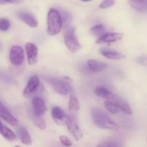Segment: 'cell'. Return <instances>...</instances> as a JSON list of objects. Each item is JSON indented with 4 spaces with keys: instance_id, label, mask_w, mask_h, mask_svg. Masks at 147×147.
I'll use <instances>...</instances> for the list:
<instances>
[{
    "instance_id": "2e32d148",
    "label": "cell",
    "mask_w": 147,
    "mask_h": 147,
    "mask_svg": "<svg viewBox=\"0 0 147 147\" xmlns=\"http://www.w3.org/2000/svg\"><path fill=\"white\" fill-rule=\"evenodd\" d=\"M17 135L24 144L30 145L32 144V139L30 133L24 126H20L17 129Z\"/></svg>"
},
{
    "instance_id": "8992f818",
    "label": "cell",
    "mask_w": 147,
    "mask_h": 147,
    "mask_svg": "<svg viewBox=\"0 0 147 147\" xmlns=\"http://www.w3.org/2000/svg\"><path fill=\"white\" fill-rule=\"evenodd\" d=\"M10 62L14 65H21L24 61V53L22 47L14 45L11 47L9 52Z\"/></svg>"
},
{
    "instance_id": "f546056e",
    "label": "cell",
    "mask_w": 147,
    "mask_h": 147,
    "mask_svg": "<svg viewBox=\"0 0 147 147\" xmlns=\"http://www.w3.org/2000/svg\"><path fill=\"white\" fill-rule=\"evenodd\" d=\"M136 62L142 65L147 66V55L139 56L136 59Z\"/></svg>"
},
{
    "instance_id": "83f0119b",
    "label": "cell",
    "mask_w": 147,
    "mask_h": 147,
    "mask_svg": "<svg viewBox=\"0 0 147 147\" xmlns=\"http://www.w3.org/2000/svg\"><path fill=\"white\" fill-rule=\"evenodd\" d=\"M60 143H61L63 145H64L65 146L70 147L73 145V142H71V140L65 136H60Z\"/></svg>"
},
{
    "instance_id": "9c48e42d",
    "label": "cell",
    "mask_w": 147,
    "mask_h": 147,
    "mask_svg": "<svg viewBox=\"0 0 147 147\" xmlns=\"http://www.w3.org/2000/svg\"><path fill=\"white\" fill-rule=\"evenodd\" d=\"M109 100H112V101L114 102L118 106H119V109L121 110L123 113H125L127 115H132L133 114V111H132L131 108L129 106V103L127 102H126L125 100H123L119 96H116V95L113 94V93H111L110 98H109Z\"/></svg>"
},
{
    "instance_id": "5bb4252c",
    "label": "cell",
    "mask_w": 147,
    "mask_h": 147,
    "mask_svg": "<svg viewBox=\"0 0 147 147\" xmlns=\"http://www.w3.org/2000/svg\"><path fill=\"white\" fill-rule=\"evenodd\" d=\"M17 16L22 21L24 22L25 24H27L30 27H36L38 25V22H37V19L30 13L23 12L22 11V12L18 13Z\"/></svg>"
},
{
    "instance_id": "30bf717a",
    "label": "cell",
    "mask_w": 147,
    "mask_h": 147,
    "mask_svg": "<svg viewBox=\"0 0 147 147\" xmlns=\"http://www.w3.org/2000/svg\"><path fill=\"white\" fill-rule=\"evenodd\" d=\"M0 117L12 126H17L18 125L17 119L10 113L9 111L1 103V100H0Z\"/></svg>"
},
{
    "instance_id": "52a82bcc",
    "label": "cell",
    "mask_w": 147,
    "mask_h": 147,
    "mask_svg": "<svg viewBox=\"0 0 147 147\" xmlns=\"http://www.w3.org/2000/svg\"><path fill=\"white\" fill-rule=\"evenodd\" d=\"M123 37V34L122 33L119 32H109L106 33L101 36L100 37L98 38L96 40V43L97 44H108L109 45L111 42H114L119 41L121 40Z\"/></svg>"
},
{
    "instance_id": "4dcf8cb0",
    "label": "cell",
    "mask_w": 147,
    "mask_h": 147,
    "mask_svg": "<svg viewBox=\"0 0 147 147\" xmlns=\"http://www.w3.org/2000/svg\"><path fill=\"white\" fill-rule=\"evenodd\" d=\"M1 2H7V3H11V4H15V3L21 2L22 0H0Z\"/></svg>"
},
{
    "instance_id": "ba28073f",
    "label": "cell",
    "mask_w": 147,
    "mask_h": 147,
    "mask_svg": "<svg viewBox=\"0 0 147 147\" xmlns=\"http://www.w3.org/2000/svg\"><path fill=\"white\" fill-rule=\"evenodd\" d=\"M25 50L29 65H32L35 64L37 62V53H38L37 45L32 42L27 43L25 44Z\"/></svg>"
},
{
    "instance_id": "f1b7e54d",
    "label": "cell",
    "mask_w": 147,
    "mask_h": 147,
    "mask_svg": "<svg viewBox=\"0 0 147 147\" xmlns=\"http://www.w3.org/2000/svg\"><path fill=\"white\" fill-rule=\"evenodd\" d=\"M115 0H103L100 4V8L101 9H107L112 7L114 4Z\"/></svg>"
},
{
    "instance_id": "603a6c76",
    "label": "cell",
    "mask_w": 147,
    "mask_h": 147,
    "mask_svg": "<svg viewBox=\"0 0 147 147\" xmlns=\"http://www.w3.org/2000/svg\"><path fill=\"white\" fill-rule=\"evenodd\" d=\"M105 108L106 110L109 111L112 114H116L119 112L120 109H119V106L116 104L113 101L111 100H106L104 103Z\"/></svg>"
},
{
    "instance_id": "d4e9b609",
    "label": "cell",
    "mask_w": 147,
    "mask_h": 147,
    "mask_svg": "<svg viewBox=\"0 0 147 147\" xmlns=\"http://www.w3.org/2000/svg\"><path fill=\"white\" fill-rule=\"evenodd\" d=\"M69 111H78L80 109V103L77 98L74 96H71L69 100Z\"/></svg>"
},
{
    "instance_id": "d6a6232c",
    "label": "cell",
    "mask_w": 147,
    "mask_h": 147,
    "mask_svg": "<svg viewBox=\"0 0 147 147\" xmlns=\"http://www.w3.org/2000/svg\"><path fill=\"white\" fill-rule=\"evenodd\" d=\"M14 147H20V146H15Z\"/></svg>"
},
{
    "instance_id": "e0dca14e",
    "label": "cell",
    "mask_w": 147,
    "mask_h": 147,
    "mask_svg": "<svg viewBox=\"0 0 147 147\" xmlns=\"http://www.w3.org/2000/svg\"><path fill=\"white\" fill-rule=\"evenodd\" d=\"M100 54L104 56L105 57L111 60H122L126 57V56L122 53H119L116 51H113L110 50H106V49H101L100 50Z\"/></svg>"
},
{
    "instance_id": "5b68a950",
    "label": "cell",
    "mask_w": 147,
    "mask_h": 147,
    "mask_svg": "<svg viewBox=\"0 0 147 147\" xmlns=\"http://www.w3.org/2000/svg\"><path fill=\"white\" fill-rule=\"evenodd\" d=\"M65 124L69 132L71 134L76 141H79L83 137V133L80 128L79 127L76 115L73 113H69L68 115H67Z\"/></svg>"
},
{
    "instance_id": "ac0fdd59",
    "label": "cell",
    "mask_w": 147,
    "mask_h": 147,
    "mask_svg": "<svg viewBox=\"0 0 147 147\" xmlns=\"http://www.w3.org/2000/svg\"><path fill=\"white\" fill-rule=\"evenodd\" d=\"M129 4L139 12H144L147 10V0H129Z\"/></svg>"
},
{
    "instance_id": "d6986e66",
    "label": "cell",
    "mask_w": 147,
    "mask_h": 147,
    "mask_svg": "<svg viewBox=\"0 0 147 147\" xmlns=\"http://www.w3.org/2000/svg\"><path fill=\"white\" fill-rule=\"evenodd\" d=\"M30 116L32 121L34 123V124L39 128L40 129H45L46 128V123L45 119H43L42 116H40L34 113L32 111H30Z\"/></svg>"
},
{
    "instance_id": "277c9868",
    "label": "cell",
    "mask_w": 147,
    "mask_h": 147,
    "mask_svg": "<svg viewBox=\"0 0 147 147\" xmlns=\"http://www.w3.org/2000/svg\"><path fill=\"white\" fill-rule=\"evenodd\" d=\"M64 39L66 47L71 53H76L80 50L81 45L75 34V30L73 27L66 28L64 34Z\"/></svg>"
},
{
    "instance_id": "6da1fadb",
    "label": "cell",
    "mask_w": 147,
    "mask_h": 147,
    "mask_svg": "<svg viewBox=\"0 0 147 147\" xmlns=\"http://www.w3.org/2000/svg\"><path fill=\"white\" fill-rule=\"evenodd\" d=\"M93 122L98 127L106 130L118 131L119 126L113 122L112 119L103 111L98 109H93L91 111Z\"/></svg>"
},
{
    "instance_id": "ffe728a7",
    "label": "cell",
    "mask_w": 147,
    "mask_h": 147,
    "mask_svg": "<svg viewBox=\"0 0 147 147\" xmlns=\"http://www.w3.org/2000/svg\"><path fill=\"white\" fill-rule=\"evenodd\" d=\"M0 134H1L5 139H7V140L14 141L15 140L16 138H17L15 134H14L9 128H8L7 126L3 124V123H1V121H0Z\"/></svg>"
},
{
    "instance_id": "3957f363",
    "label": "cell",
    "mask_w": 147,
    "mask_h": 147,
    "mask_svg": "<svg viewBox=\"0 0 147 147\" xmlns=\"http://www.w3.org/2000/svg\"><path fill=\"white\" fill-rule=\"evenodd\" d=\"M46 81L51 86L53 90L62 96H67L73 92V88L67 80L55 78H46Z\"/></svg>"
},
{
    "instance_id": "7a4b0ae2",
    "label": "cell",
    "mask_w": 147,
    "mask_h": 147,
    "mask_svg": "<svg viewBox=\"0 0 147 147\" xmlns=\"http://www.w3.org/2000/svg\"><path fill=\"white\" fill-rule=\"evenodd\" d=\"M47 33L52 36L59 34L63 28V20L60 12L55 9H51L47 14Z\"/></svg>"
},
{
    "instance_id": "7402d4cb",
    "label": "cell",
    "mask_w": 147,
    "mask_h": 147,
    "mask_svg": "<svg viewBox=\"0 0 147 147\" xmlns=\"http://www.w3.org/2000/svg\"><path fill=\"white\" fill-rule=\"evenodd\" d=\"M123 143L121 140H109L98 144L97 147H123Z\"/></svg>"
},
{
    "instance_id": "8fae6325",
    "label": "cell",
    "mask_w": 147,
    "mask_h": 147,
    "mask_svg": "<svg viewBox=\"0 0 147 147\" xmlns=\"http://www.w3.org/2000/svg\"><path fill=\"white\" fill-rule=\"evenodd\" d=\"M39 85H40V79L37 76H34L30 78L25 88H24V92H23V95H24V97H30L37 90Z\"/></svg>"
},
{
    "instance_id": "cb8c5ba5",
    "label": "cell",
    "mask_w": 147,
    "mask_h": 147,
    "mask_svg": "<svg viewBox=\"0 0 147 147\" xmlns=\"http://www.w3.org/2000/svg\"><path fill=\"white\" fill-rule=\"evenodd\" d=\"M90 32L96 37H100L103 34H106V30L104 28V26L103 24H97V25L93 26L90 28Z\"/></svg>"
},
{
    "instance_id": "484cf974",
    "label": "cell",
    "mask_w": 147,
    "mask_h": 147,
    "mask_svg": "<svg viewBox=\"0 0 147 147\" xmlns=\"http://www.w3.org/2000/svg\"><path fill=\"white\" fill-rule=\"evenodd\" d=\"M60 15H61L62 20H63V26L64 24L65 27H67L72 20L71 15L69 13L64 11H62V14H60Z\"/></svg>"
},
{
    "instance_id": "9a60e30c",
    "label": "cell",
    "mask_w": 147,
    "mask_h": 147,
    "mask_svg": "<svg viewBox=\"0 0 147 147\" xmlns=\"http://www.w3.org/2000/svg\"><path fill=\"white\" fill-rule=\"evenodd\" d=\"M88 67L93 73H99L107 67V65L102 62L95 60H90L88 61Z\"/></svg>"
},
{
    "instance_id": "1f68e13d",
    "label": "cell",
    "mask_w": 147,
    "mask_h": 147,
    "mask_svg": "<svg viewBox=\"0 0 147 147\" xmlns=\"http://www.w3.org/2000/svg\"><path fill=\"white\" fill-rule=\"evenodd\" d=\"M81 1H93V0H81Z\"/></svg>"
},
{
    "instance_id": "4fadbf2b",
    "label": "cell",
    "mask_w": 147,
    "mask_h": 147,
    "mask_svg": "<svg viewBox=\"0 0 147 147\" xmlns=\"http://www.w3.org/2000/svg\"><path fill=\"white\" fill-rule=\"evenodd\" d=\"M32 105L33 107V111L37 115L42 116L47 111L45 103L44 100L40 97H34L32 100Z\"/></svg>"
},
{
    "instance_id": "44dd1931",
    "label": "cell",
    "mask_w": 147,
    "mask_h": 147,
    "mask_svg": "<svg viewBox=\"0 0 147 147\" xmlns=\"http://www.w3.org/2000/svg\"><path fill=\"white\" fill-rule=\"evenodd\" d=\"M95 93L98 97L102 98H106L109 100L110 98L111 95V92L107 88L104 87H101V86H98L95 89Z\"/></svg>"
},
{
    "instance_id": "4316f807",
    "label": "cell",
    "mask_w": 147,
    "mask_h": 147,
    "mask_svg": "<svg viewBox=\"0 0 147 147\" xmlns=\"http://www.w3.org/2000/svg\"><path fill=\"white\" fill-rule=\"evenodd\" d=\"M10 22L7 19L0 18V30L1 31H7L9 29Z\"/></svg>"
},
{
    "instance_id": "7c38bea8",
    "label": "cell",
    "mask_w": 147,
    "mask_h": 147,
    "mask_svg": "<svg viewBox=\"0 0 147 147\" xmlns=\"http://www.w3.org/2000/svg\"><path fill=\"white\" fill-rule=\"evenodd\" d=\"M52 117L53 120L58 125H64L65 124L66 119H67V115L64 112V111L61 108L58 106H54L51 110Z\"/></svg>"
}]
</instances>
